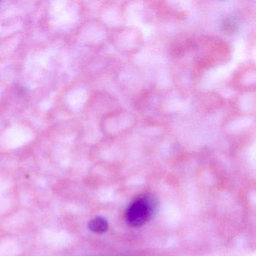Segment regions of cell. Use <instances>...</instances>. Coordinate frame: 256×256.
Wrapping results in <instances>:
<instances>
[{
  "instance_id": "cell-1",
  "label": "cell",
  "mask_w": 256,
  "mask_h": 256,
  "mask_svg": "<svg viewBox=\"0 0 256 256\" xmlns=\"http://www.w3.org/2000/svg\"><path fill=\"white\" fill-rule=\"evenodd\" d=\"M155 202L151 196L144 194L132 202L126 212V220L132 227L146 224L154 214Z\"/></svg>"
},
{
  "instance_id": "cell-2",
  "label": "cell",
  "mask_w": 256,
  "mask_h": 256,
  "mask_svg": "<svg viewBox=\"0 0 256 256\" xmlns=\"http://www.w3.org/2000/svg\"><path fill=\"white\" fill-rule=\"evenodd\" d=\"M90 230L96 234H102L108 229V223L106 218L102 216H97L90 220L88 224Z\"/></svg>"
}]
</instances>
